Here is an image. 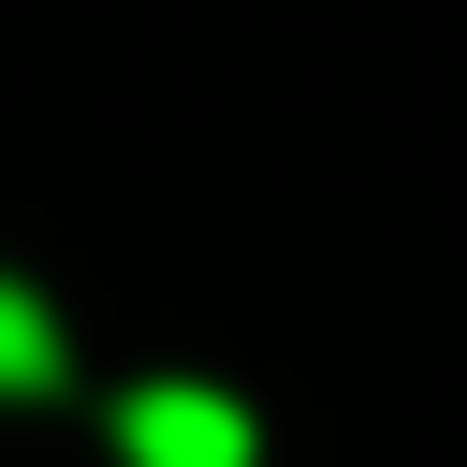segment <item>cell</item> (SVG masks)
<instances>
[{
	"instance_id": "2",
	"label": "cell",
	"mask_w": 467,
	"mask_h": 467,
	"mask_svg": "<svg viewBox=\"0 0 467 467\" xmlns=\"http://www.w3.org/2000/svg\"><path fill=\"white\" fill-rule=\"evenodd\" d=\"M58 365H73V350H58V306H44V292H15V277H0V394H44V379H58Z\"/></svg>"
},
{
	"instance_id": "1",
	"label": "cell",
	"mask_w": 467,
	"mask_h": 467,
	"mask_svg": "<svg viewBox=\"0 0 467 467\" xmlns=\"http://www.w3.org/2000/svg\"><path fill=\"white\" fill-rule=\"evenodd\" d=\"M117 452H131V467H248V409L204 394V379H146V394L117 409Z\"/></svg>"
}]
</instances>
